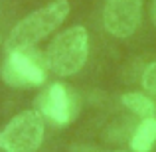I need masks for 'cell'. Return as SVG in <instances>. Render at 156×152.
<instances>
[{
	"mask_svg": "<svg viewBox=\"0 0 156 152\" xmlns=\"http://www.w3.org/2000/svg\"><path fill=\"white\" fill-rule=\"evenodd\" d=\"M42 111L51 122L67 125L77 115V99L65 85L53 83L42 97Z\"/></svg>",
	"mask_w": 156,
	"mask_h": 152,
	"instance_id": "6",
	"label": "cell"
},
{
	"mask_svg": "<svg viewBox=\"0 0 156 152\" xmlns=\"http://www.w3.org/2000/svg\"><path fill=\"white\" fill-rule=\"evenodd\" d=\"M69 14V2L67 0H53L48 6L38 8L36 12L28 14L22 18L14 28H12L10 36L6 40V50L16 51L24 50V48H34L38 42L55 32L61 24L65 22Z\"/></svg>",
	"mask_w": 156,
	"mask_h": 152,
	"instance_id": "1",
	"label": "cell"
},
{
	"mask_svg": "<svg viewBox=\"0 0 156 152\" xmlns=\"http://www.w3.org/2000/svg\"><path fill=\"white\" fill-rule=\"evenodd\" d=\"M117 152H129V150H117ZM133 152H134V150H133Z\"/></svg>",
	"mask_w": 156,
	"mask_h": 152,
	"instance_id": "10",
	"label": "cell"
},
{
	"mask_svg": "<svg viewBox=\"0 0 156 152\" xmlns=\"http://www.w3.org/2000/svg\"><path fill=\"white\" fill-rule=\"evenodd\" d=\"M122 105L129 107L133 113L140 115L142 118H150L156 115L154 103L142 93H126V95H122Z\"/></svg>",
	"mask_w": 156,
	"mask_h": 152,
	"instance_id": "8",
	"label": "cell"
},
{
	"mask_svg": "<svg viewBox=\"0 0 156 152\" xmlns=\"http://www.w3.org/2000/svg\"><path fill=\"white\" fill-rule=\"evenodd\" d=\"M89 55V36L83 26H71L57 34L48 48V65L55 75H75Z\"/></svg>",
	"mask_w": 156,
	"mask_h": 152,
	"instance_id": "2",
	"label": "cell"
},
{
	"mask_svg": "<svg viewBox=\"0 0 156 152\" xmlns=\"http://www.w3.org/2000/svg\"><path fill=\"white\" fill-rule=\"evenodd\" d=\"M142 85H144L146 91L156 93V61L144 69V73H142Z\"/></svg>",
	"mask_w": 156,
	"mask_h": 152,
	"instance_id": "9",
	"label": "cell"
},
{
	"mask_svg": "<svg viewBox=\"0 0 156 152\" xmlns=\"http://www.w3.org/2000/svg\"><path fill=\"white\" fill-rule=\"evenodd\" d=\"M142 20V0H107L103 10L105 30L115 38H129Z\"/></svg>",
	"mask_w": 156,
	"mask_h": 152,
	"instance_id": "5",
	"label": "cell"
},
{
	"mask_svg": "<svg viewBox=\"0 0 156 152\" xmlns=\"http://www.w3.org/2000/svg\"><path fill=\"white\" fill-rule=\"evenodd\" d=\"M48 69H50L48 57H44L34 48H24L8 51L0 73L2 79L12 87H36L46 81Z\"/></svg>",
	"mask_w": 156,
	"mask_h": 152,
	"instance_id": "3",
	"label": "cell"
},
{
	"mask_svg": "<svg viewBox=\"0 0 156 152\" xmlns=\"http://www.w3.org/2000/svg\"><path fill=\"white\" fill-rule=\"evenodd\" d=\"M44 140V118L38 111L16 115L0 133V148L4 152H34Z\"/></svg>",
	"mask_w": 156,
	"mask_h": 152,
	"instance_id": "4",
	"label": "cell"
},
{
	"mask_svg": "<svg viewBox=\"0 0 156 152\" xmlns=\"http://www.w3.org/2000/svg\"><path fill=\"white\" fill-rule=\"evenodd\" d=\"M156 142V118H144L138 125L136 133H134L133 140H130V148L134 152H148Z\"/></svg>",
	"mask_w": 156,
	"mask_h": 152,
	"instance_id": "7",
	"label": "cell"
}]
</instances>
